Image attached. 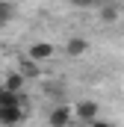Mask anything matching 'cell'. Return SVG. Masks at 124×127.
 <instances>
[{"instance_id": "8", "label": "cell", "mask_w": 124, "mask_h": 127, "mask_svg": "<svg viewBox=\"0 0 124 127\" xmlns=\"http://www.w3.org/2000/svg\"><path fill=\"white\" fill-rule=\"evenodd\" d=\"M15 15H18V6L15 3H0V27H6Z\"/></svg>"}, {"instance_id": "10", "label": "cell", "mask_w": 124, "mask_h": 127, "mask_svg": "<svg viewBox=\"0 0 124 127\" xmlns=\"http://www.w3.org/2000/svg\"><path fill=\"white\" fill-rule=\"evenodd\" d=\"M92 127H115V124H112V121H100V118H97V121H94Z\"/></svg>"}, {"instance_id": "6", "label": "cell", "mask_w": 124, "mask_h": 127, "mask_svg": "<svg viewBox=\"0 0 124 127\" xmlns=\"http://www.w3.org/2000/svg\"><path fill=\"white\" fill-rule=\"evenodd\" d=\"M15 71H21V74H24V80H35V77L41 74L38 62H32L30 56H21V59H18V68H15Z\"/></svg>"}, {"instance_id": "2", "label": "cell", "mask_w": 124, "mask_h": 127, "mask_svg": "<svg viewBox=\"0 0 124 127\" xmlns=\"http://www.w3.org/2000/svg\"><path fill=\"white\" fill-rule=\"evenodd\" d=\"M24 118H27L24 106H6V109H0V127H18V124H24Z\"/></svg>"}, {"instance_id": "1", "label": "cell", "mask_w": 124, "mask_h": 127, "mask_svg": "<svg viewBox=\"0 0 124 127\" xmlns=\"http://www.w3.org/2000/svg\"><path fill=\"white\" fill-rule=\"evenodd\" d=\"M71 118H74V109L65 106V103H56V106L50 109V115H47V124L50 127H68Z\"/></svg>"}, {"instance_id": "7", "label": "cell", "mask_w": 124, "mask_h": 127, "mask_svg": "<svg viewBox=\"0 0 124 127\" xmlns=\"http://www.w3.org/2000/svg\"><path fill=\"white\" fill-rule=\"evenodd\" d=\"M86 50H89V41H86L83 35H74V38H68V44H65V53H68V56H86Z\"/></svg>"}, {"instance_id": "3", "label": "cell", "mask_w": 124, "mask_h": 127, "mask_svg": "<svg viewBox=\"0 0 124 127\" xmlns=\"http://www.w3.org/2000/svg\"><path fill=\"white\" fill-rule=\"evenodd\" d=\"M74 115H77L83 124H94V121H97V103H94V100H80V103L74 106Z\"/></svg>"}, {"instance_id": "4", "label": "cell", "mask_w": 124, "mask_h": 127, "mask_svg": "<svg viewBox=\"0 0 124 127\" xmlns=\"http://www.w3.org/2000/svg\"><path fill=\"white\" fill-rule=\"evenodd\" d=\"M53 50H56V47H53L50 41H32L30 50H27V56H30L32 62H41V59H50V56H53Z\"/></svg>"}, {"instance_id": "9", "label": "cell", "mask_w": 124, "mask_h": 127, "mask_svg": "<svg viewBox=\"0 0 124 127\" xmlns=\"http://www.w3.org/2000/svg\"><path fill=\"white\" fill-rule=\"evenodd\" d=\"M118 15H121L118 6H112V3H103V6H100V18H103V21L112 24V21H118Z\"/></svg>"}, {"instance_id": "5", "label": "cell", "mask_w": 124, "mask_h": 127, "mask_svg": "<svg viewBox=\"0 0 124 127\" xmlns=\"http://www.w3.org/2000/svg\"><path fill=\"white\" fill-rule=\"evenodd\" d=\"M24 83H27V80H24V74H21V71H9V74H6V80H3V86H6L12 95H24Z\"/></svg>"}]
</instances>
